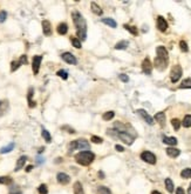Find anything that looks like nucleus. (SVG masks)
Segmentation results:
<instances>
[{"label":"nucleus","instance_id":"obj_48","mask_svg":"<svg viewBox=\"0 0 191 194\" xmlns=\"http://www.w3.org/2000/svg\"><path fill=\"white\" fill-rule=\"evenodd\" d=\"M36 161H38V164H42V162H44V159H42V158H38V160H36Z\"/></svg>","mask_w":191,"mask_h":194},{"label":"nucleus","instance_id":"obj_8","mask_svg":"<svg viewBox=\"0 0 191 194\" xmlns=\"http://www.w3.org/2000/svg\"><path fill=\"white\" fill-rule=\"evenodd\" d=\"M41 61H42V55H34V57H33L32 68H33V73H34V74H38V73H39Z\"/></svg>","mask_w":191,"mask_h":194},{"label":"nucleus","instance_id":"obj_36","mask_svg":"<svg viewBox=\"0 0 191 194\" xmlns=\"http://www.w3.org/2000/svg\"><path fill=\"white\" fill-rule=\"evenodd\" d=\"M41 134H42L44 139L47 141V142H51V141H52V137H51V134H49V132H48L47 130L42 128V133H41Z\"/></svg>","mask_w":191,"mask_h":194},{"label":"nucleus","instance_id":"obj_37","mask_svg":"<svg viewBox=\"0 0 191 194\" xmlns=\"http://www.w3.org/2000/svg\"><path fill=\"white\" fill-rule=\"evenodd\" d=\"M58 77H60V78H62L63 80H67L68 79V72L67 71H65V70H60V71H58Z\"/></svg>","mask_w":191,"mask_h":194},{"label":"nucleus","instance_id":"obj_51","mask_svg":"<svg viewBox=\"0 0 191 194\" xmlns=\"http://www.w3.org/2000/svg\"><path fill=\"white\" fill-rule=\"evenodd\" d=\"M151 194H161V192H158V191H152Z\"/></svg>","mask_w":191,"mask_h":194},{"label":"nucleus","instance_id":"obj_35","mask_svg":"<svg viewBox=\"0 0 191 194\" xmlns=\"http://www.w3.org/2000/svg\"><path fill=\"white\" fill-rule=\"evenodd\" d=\"M70 41H72V44H73V46H74L75 48H81V41L79 40L78 38L72 36V38H70Z\"/></svg>","mask_w":191,"mask_h":194},{"label":"nucleus","instance_id":"obj_47","mask_svg":"<svg viewBox=\"0 0 191 194\" xmlns=\"http://www.w3.org/2000/svg\"><path fill=\"white\" fill-rule=\"evenodd\" d=\"M99 176H100V179H104L103 172H99Z\"/></svg>","mask_w":191,"mask_h":194},{"label":"nucleus","instance_id":"obj_2","mask_svg":"<svg viewBox=\"0 0 191 194\" xmlns=\"http://www.w3.org/2000/svg\"><path fill=\"white\" fill-rule=\"evenodd\" d=\"M156 54L157 55L154 61V66L156 67L157 71L163 72L169 64V53L164 46H158L156 48Z\"/></svg>","mask_w":191,"mask_h":194},{"label":"nucleus","instance_id":"obj_25","mask_svg":"<svg viewBox=\"0 0 191 194\" xmlns=\"http://www.w3.org/2000/svg\"><path fill=\"white\" fill-rule=\"evenodd\" d=\"M102 23L106 24V25H108V26L113 27V28H115V27L117 26L116 21L114 19H112V18H104V19H102Z\"/></svg>","mask_w":191,"mask_h":194},{"label":"nucleus","instance_id":"obj_17","mask_svg":"<svg viewBox=\"0 0 191 194\" xmlns=\"http://www.w3.org/2000/svg\"><path fill=\"white\" fill-rule=\"evenodd\" d=\"M27 161V157H25V155H22V157H20V158L18 159L17 161V165H15V168H14V171L15 172H18V171H20L21 168L25 166V164H26Z\"/></svg>","mask_w":191,"mask_h":194},{"label":"nucleus","instance_id":"obj_23","mask_svg":"<svg viewBox=\"0 0 191 194\" xmlns=\"http://www.w3.org/2000/svg\"><path fill=\"white\" fill-rule=\"evenodd\" d=\"M164 182H165V188H166V191H168L169 193H173V192H174V182H173V180H171L170 178H166Z\"/></svg>","mask_w":191,"mask_h":194},{"label":"nucleus","instance_id":"obj_18","mask_svg":"<svg viewBox=\"0 0 191 194\" xmlns=\"http://www.w3.org/2000/svg\"><path fill=\"white\" fill-rule=\"evenodd\" d=\"M33 94H34V88L29 87V89H28V95H27V100H28V106H29L31 108H33V107L36 106L35 101H33V99H32Z\"/></svg>","mask_w":191,"mask_h":194},{"label":"nucleus","instance_id":"obj_32","mask_svg":"<svg viewBox=\"0 0 191 194\" xmlns=\"http://www.w3.org/2000/svg\"><path fill=\"white\" fill-rule=\"evenodd\" d=\"M114 116H115V113H114L113 111H109V112H106L103 115H102V119H103L104 121H109V120H112Z\"/></svg>","mask_w":191,"mask_h":194},{"label":"nucleus","instance_id":"obj_52","mask_svg":"<svg viewBox=\"0 0 191 194\" xmlns=\"http://www.w3.org/2000/svg\"><path fill=\"white\" fill-rule=\"evenodd\" d=\"M188 194H191V185L190 187H189V189H188Z\"/></svg>","mask_w":191,"mask_h":194},{"label":"nucleus","instance_id":"obj_34","mask_svg":"<svg viewBox=\"0 0 191 194\" xmlns=\"http://www.w3.org/2000/svg\"><path fill=\"white\" fill-rule=\"evenodd\" d=\"M21 65H22V64H21L20 60H18V61H12L11 62V72H15Z\"/></svg>","mask_w":191,"mask_h":194},{"label":"nucleus","instance_id":"obj_44","mask_svg":"<svg viewBox=\"0 0 191 194\" xmlns=\"http://www.w3.org/2000/svg\"><path fill=\"white\" fill-rule=\"evenodd\" d=\"M119 78H120V80H122L123 82H128V81H129V77H128L127 74H120Z\"/></svg>","mask_w":191,"mask_h":194},{"label":"nucleus","instance_id":"obj_19","mask_svg":"<svg viewBox=\"0 0 191 194\" xmlns=\"http://www.w3.org/2000/svg\"><path fill=\"white\" fill-rule=\"evenodd\" d=\"M166 154L170 158H177L181 154V151L178 148H175V147H169V148H166Z\"/></svg>","mask_w":191,"mask_h":194},{"label":"nucleus","instance_id":"obj_6","mask_svg":"<svg viewBox=\"0 0 191 194\" xmlns=\"http://www.w3.org/2000/svg\"><path fill=\"white\" fill-rule=\"evenodd\" d=\"M183 74V71H182V67H181V65H175L174 67H173V70H171V73H170V79H171V82H177L178 80L181 79V77H182Z\"/></svg>","mask_w":191,"mask_h":194},{"label":"nucleus","instance_id":"obj_1","mask_svg":"<svg viewBox=\"0 0 191 194\" xmlns=\"http://www.w3.org/2000/svg\"><path fill=\"white\" fill-rule=\"evenodd\" d=\"M72 18L74 21V25L76 27V34H78V39L81 40H86L87 38V23L86 19L81 16V13L79 12H73L72 13Z\"/></svg>","mask_w":191,"mask_h":194},{"label":"nucleus","instance_id":"obj_5","mask_svg":"<svg viewBox=\"0 0 191 194\" xmlns=\"http://www.w3.org/2000/svg\"><path fill=\"white\" fill-rule=\"evenodd\" d=\"M70 151L74 150H88L89 148V142L86 139H78V140L72 141L68 145Z\"/></svg>","mask_w":191,"mask_h":194},{"label":"nucleus","instance_id":"obj_4","mask_svg":"<svg viewBox=\"0 0 191 194\" xmlns=\"http://www.w3.org/2000/svg\"><path fill=\"white\" fill-rule=\"evenodd\" d=\"M95 159V154L90 151H82L75 155L76 162L80 164L81 166H89Z\"/></svg>","mask_w":191,"mask_h":194},{"label":"nucleus","instance_id":"obj_12","mask_svg":"<svg viewBox=\"0 0 191 194\" xmlns=\"http://www.w3.org/2000/svg\"><path fill=\"white\" fill-rule=\"evenodd\" d=\"M157 28L161 32H165L168 29V23H166V20L162 16L157 17Z\"/></svg>","mask_w":191,"mask_h":194},{"label":"nucleus","instance_id":"obj_50","mask_svg":"<svg viewBox=\"0 0 191 194\" xmlns=\"http://www.w3.org/2000/svg\"><path fill=\"white\" fill-rule=\"evenodd\" d=\"M9 194H21V192L20 191H12Z\"/></svg>","mask_w":191,"mask_h":194},{"label":"nucleus","instance_id":"obj_20","mask_svg":"<svg viewBox=\"0 0 191 194\" xmlns=\"http://www.w3.org/2000/svg\"><path fill=\"white\" fill-rule=\"evenodd\" d=\"M56 29H58V33L60 35H65L68 32V25L65 24V23H61V24H59V26H58Z\"/></svg>","mask_w":191,"mask_h":194},{"label":"nucleus","instance_id":"obj_38","mask_svg":"<svg viewBox=\"0 0 191 194\" xmlns=\"http://www.w3.org/2000/svg\"><path fill=\"white\" fill-rule=\"evenodd\" d=\"M99 192H100V194H113L110 192V189L108 187H106V186H100L99 187Z\"/></svg>","mask_w":191,"mask_h":194},{"label":"nucleus","instance_id":"obj_29","mask_svg":"<svg viewBox=\"0 0 191 194\" xmlns=\"http://www.w3.org/2000/svg\"><path fill=\"white\" fill-rule=\"evenodd\" d=\"M14 148V142H11L9 145H7V146H5V147H2L1 150H0V153L1 154H5V153H8V152H11V151Z\"/></svg>","mask_w":191,"mask_h":194},{"label":"nucleus","instance_id":"obj_26","mask_svg":"<svg viewBox=\"0 0 191 194\" xmlns=\"http://www.w3.org/2000/svg\"><path fill=\"white\" fill-rule=\"evenodd\" d=\"M128 46H129V43L127 40H122L115 45V50H126Z\"/></svg>","mask_w":191,"mask_h":194},{"label":"nucleus","instance_id":"obj_33","mask_svg":"<svg viewBox=\"0 0 191 194\" xmlns=\"http://www.w3.org/2000/svg\"><path fill=\"white\" fill-rule=\"evenodd\" d=\"M179 88H191V78L183 80L182 84L179 85Z\"/></svg>","mask_w":191,"mask_h":194},{"label":"nucleus","instance_id":"obj_16","mask_svg":"<svg viewBox=\"0 0 191 194\" xmlns=\"http://www.w3.org/2000/svg\"><path fill=\"white\" fill-rule=\"evenodd\" d=\"M155 120L159 123L161 127H164L165 126V113L164 112H158L155 115Z\"/></svg>","mask_w":191,"mask_h":194},{"label":"nucleus","instance_id":"obj_41","mask_svg":"<svg viewBox=\"0 0 191 194\" xmlns=\"http://www.w3.org/2000/svg\"><path fill=\"white\" fill-rule=\"evenodd\" d=\"M92 142H94V144H102L103 142V139L102 138H100V137H96V135H93L92 137V139H90Z\"/></svg>","mask_w":191,"mask_h":194},{"label":"nucleus","instance_id":"obj_31","mask_svg":"<svg viewBox=\"0 0 191 194\" xmlns=\"http://www.w3.org/2000/svg\"><path fill=\"white\" fill-rule=\"evenodd\" d=\"M12 182H13L12 178H9V176H0V184H2V185H11Z\"/></svg>","mask_w":191,"mask_h":194},{"label":"nucleus","instance_id":"obj_46","mask_svg":"<svg viewBox=\"0 0 191 194\" xmlns=\"http://www.w3.org/2000/svg\"><path fill=\"white\" fill-rule=\"evenodd\" d=\"M176 194H185V192H184V189H183L182 187H178L176 189Z\"/></svg>","mask_w":191,"mask_h":194},{"label":"nucleus","instance_id":"obj_13","mask_svg":"<svg viewBox=\"0 0 191 194\" xmlns=\"http://www.w3.org/2000/svg\"><path fill=\"white\" fill-rule=\"evenodd\" d=\"M42 32L46 36H51L52 35V26H51V23L48 20H44L42 21Z\"/></svg>","mask_w":191,"mask_h":194},{"label":"nucleus","instance_id":"obj_9","mask_svg":"<svg viewBox=\"0 0 191 194\" xmlns=\"http://www.w3.org/2000/svg\"><path fill=\"white\" fill-rule=\"evenodd\" d=\"M61 58H62V60L63 61H66L67 64H70V65H76L78 64V60H76V58L69 52H65L61 54Z\"/></svg>","mask_w":191,"mask_h":194},{"label":"nucleus","instance_id":"obj_3","mask_svg":"<svg viewBox=\"0 0 191 194\" xmlns=\"http://www.w3.org/2000/svg\"><path fill=\"white\" fill-rule=\"evenodd\" d=\"M108 135H112V137H115V138H119L120 140H122L124 144H127V145H131L132 142H134V139H135V137L134 135H131L130 132H128V131H119V130H108Z\"/></svg>","mask_w":191,"mask_h":194},{"label":"nucleus","instance_id":"obj_14","mask_svg":"<svg viewBox=\"0 0 191 194\" xmlns=\"http://www.w3.org/2000/svg\"><path fill=\"white\" fill-rule=\"evenodd\" d=\"M136 112H137V113H139V114L144 119V121H146L147 123H149V125H154V119L150 116V114H148L144 109H137Z\"/></svg>","mask_w":191,"mask_h":194},{"label":"nucleus","instance_id":"obj_42","mask_svg":"<svg viewBox=\"0 0 191 194\" xmlns=\"http://www.w3.org/2000/svg\"><path fill=\"white\" fill-rule=\"evenodd\" d=\"M179 47H181V50H182L183 52H188L189 51V47H188V44L184 41V40H182L181 43H179Z\"/></svg>","mask_w":191,"mask_h":194},{"label":"nucleus","instance_id":"obj_27","mask_svg":"<svg viewBox=\"0 0 191 194\" xmlns=\"http://www.w3.org/2000/svg\"><path fill=\"white\" fill-rule=\"evenodd\" d=\"M182 125L185 127V128H189V127H191V115L188 114L184 116V119H183L182 121Z\"/></svg>","mask_w":191,"mask_h":194},{"label":"nucleus","instance_id":"obj_7","mask_svg":"<svg viewBox=\"0 0 191 194\" xmlns=\"http://www.w3.org/2000/svg\"><path fill=\"white\" fill-rule=\"evenodd\" d=\"M141 159L144 161V162H148L150 165H155L156 164V157L154 153L149 152V151H144L141 153Z\"/></svg>","mask_w":191,"mask_h":194},{"label":"nucleus","instance_id":"obj_22","mask_svg":"<svg viewBox=\"0 0 191 194\" xmlns=\"http://www.w3.org/2000/svg\"><path fill=\"white\" fill-rule=\"evenodd\" d=\"M73 189H74V194H85V191H83V187L81 185L80 181H76L74 186H73Z\"/></svg>","mask_w":191,"mask_h":194},{"label":"nucleus","instance_id":"obj_11","mask_svg":"<svg viewBox=\"0 0 191 194\" xmlns=\"http://www.w3.org/2000/svg\"><path fill=\"white\" fill-rule=\"evenodd\" d=\"M56 180H58V182L61 184V185H67V184H69L70 176L68 175V174H66V173H63V172H60V173H58V175H56Z\"/></svg>","mask_w":191,"mask_h":194},{"label":"nucleus","instance_id":"obj_24","mask_svg":"<svg viewBox=\"0 0 191 194\" xmlns=\"http://www.w3.org/2000/svg\"><path fill=\"white\" fill-rule=\"evenodd\" d=\"M90 7H92V11L95 13L96 16H102V13H103V12H102L101 7H100V6H99L96 2H94V1H93V2L90 4Z\"/></svg>","mask_w":191,"mask_h":194},{"label":"nucleus","instance_id":"obj_43","mask_svg":"<svg viewBox=\"0 0 191 194\" xmlns=\"http://www.w3.org/2000/svg\"><path fill=\"white\" fill-rule=\"evenodd\" d=\"M6 18H7V13L5 11H1L0 12V23H4L6 20Z\"/></svg>","mask_w":191,"mask_h":194},{"label":"nucleus","instance_id":"obj_45","mask_svg":"<svg viewBox=\"0 0 191 194\" xmlns=\"http://www.w3.org/2000/svg\"><path fill=\"white\" fill-rule=\"evenodd\" d=\"M115 150L117 151V152H124V148L122 147L121 145H116V146H115Z\"/></svg>","mask_w":191,"mask_h":194},{"label":"nucleus","instance_id":"obj_40","mask_svg":"<svg viewBox=\"0 0 191 194\" xmlns=\"http://www.w3.org/2000/svg\"><path fill=\"white\" fill-rule=\"evenodd\" d=\"M38 191H39V193L40 194H48V188H47V186L45 185V184L39 186Z\"/></svg>","mask_w":191,"mask_h":194},{"label":"nucleus","instance_id":"obj_21","mask_svg":"<svg viewBox=\"0 0 191 194\" xmlns=\"http://www.w3.org/2000/svg\"><path fill=\"white\" fill-rule=\"evenodd\" d=\"M163 142L170 146H176L177 145V139L175 137H163Z\"/></svg>","mask_w":191,"mask_h":194},{"label":"nucleus","instance_id":"obj_30","mask_svg":"<svg viewBox=\"0 0 191 194\" xmlns=\"http://www.w3.org/2000/svg\"><path fill=\"white\" fill-rule=\"evenodd\" d=\"M124 28L128 31V32H130L132 35H137L139 34V31H137V27L135 26H130V25H124Z\"/></svg>","mask_w":191,"mask_h":194},{"label":"nucleus","instance_id":"obj_15","mask_svg":"<svg viewBox=\"0 0 191 194\" xmlns=\"http://www.w3.org/2000/svg\"><path fill=\"white\" fill-rule=\"evenodd\" d=\"M9 108V104L7 100H0V116L5 115Z\"/></svg>","mask_w":191,"mask_h":194},{"label":"nucleus","instance_id":"obj_10","mask_svg":"<svg viewBox=\"0 0 191 194\" xmlns=\"http://www.w3.org/2000/svg\"><path fill=\"white\" fill-rule=\"evenodd\" d=\"M142 71L144 74L147 75H150L151 74V71H152V65H151V61L149 58H146L143 62H142Z\"/></svg>","mask_w":191,"mask_h":194},{"label":"nucleus","instance_id":"obj_49","mask_svg":"<svg viewBox=\"0 0 191 194\" xmlns=\"http://www.w3.org/2000/svg\"><path fill=\"white\" fill-rule=\"evenodd\" d=\"M33 169V166H27V168H26V172H31Z\"/></svg>","mask_w":191,"mask_h":194},{"label":"nucleus","instance_id":"obj_28","mask_svg":"<svg viewBox=\"0 0 191 194\" xmlns=\"http://www.w3.org/2000/svg\"><path fill=\"white\" fill-rule=\"evenodd\" d=\"M181 176L183 179H191V168H184L181 172Z\"/></svg>","mask_w":191,"mask_h":194},{"label":"nucleus","instance_id":"obj_39","mask_svg":"<svg viewBox=\"0 0 191 194\" xmlns=\"http://www.w3.org/2000/svg\"><path fill=\"white\" fill-rule=\"evenodd\" d=\"M171 125H173V127L175 128V131H178L179 127H181V121H179L178 119H173V120H171Z\"/></svg>","mask_w":191,"mask_h":194}]
</instances>
